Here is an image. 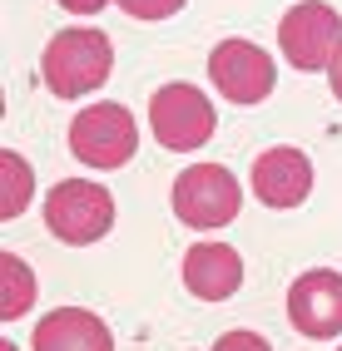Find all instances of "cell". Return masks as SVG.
Masks as SVG:
<instances>
[{
  "mask_svg": "<svg viewBox=\"0 0 342 351\" xmlns=\"http://www.w3.org/2000/svg\"><path fill=\"white\" fill-rule=\"evenodd\" d=\"M0 277H5V297H0V317H20V312H30V302H35V277L30 267L20 263L15 252H0Z\"/></svg>",
  "mask_w": 342,
  "mask_h": 351,
  "instance_id": "7c38bea8",
  "label": "cell"
},
{
  "mask_svg": "<svg viewBox=\"0 0 342 351\" xmlns=\"http://www.w3.org/2000/svg\"><path fill=\"white\" fill-rule=\"evenodd\" d=\"M288 322L312 341L342 337V272H328V267L303 272L288 287Z\"/></svg>",
  "mask_w": 342,
  "mask_h": 351,
  "instance_id": "ba28073f",
  "label": "cell"
},
{
  "mask_svg": "<svg viewBox=\"0 0 342 351\" xmlns=\"http://www.w3.org/2000/svg\"><path fill=\"white\" fill-rule=\"evenodd\" d=\"M243 208V189L223 163H194L174 183V213L189 228H223Z\"/></svg>",
  "mask_w": 342,
  "mask_h": 351,
  "instance_id": "277c9868",
  "label": "cell"
},
{
  "mask_svg": "<svg viewBox=\"0 0 342 351\" xmlns=\"http://www.w3.org/2000/svg\"><path fill=\"white\" fill-rule=\"evenodd\" d=\"M328 80H332V95L342 99V45H337V55H332V64H328Z\"/></svg>",
  "mask_w": 342,
  "mask_h": 351,
  "instance_id": "e0dca14e",
  "label": "cell"
},
{
  "mask_svg": "<svg viewBox=\"0 0 342 351\" xmlns=\"http://www.w3.org/2000/svg\"><path fill=\"white\" fill-rule=\"evenodd\" d=\"M5 173H10V198H5V208H0V213L15 218V203L25 208V198H30V169H25L15 154H5Z\"/></svg>",
  "mask_w": 342,
  "mask_h": 351,
  "instance_id": "4fadbf2b",
  "label": "cell"
},
{
  "mask_svg": "<svg viewBox=\"0 0 342 351\" xmlns=\"http://www.w3.org/2000/svg\"><path fill=\"white\" fill-rule=\"evenodd\" d=\"M253 193L258 203L268 208H298L308 203L312 193V158L303 149H293V144H278V149H268L253 158Z\"/></svg>",
  "mask_w": 342,
  "mask_h": 351,
  "instance_id": "9c48e42d",
  "label": "cell"
},
{
  "mask_svg": "<svg viewBox=\"0 0 342 351\" xmlns=\"http://www.w3.org/2000/svg\"><path fill=\"white\" fill-rule=\"evenodd\" d=\"M134 144H139V129L124 104H89L70 124V154L89 169H119L134 158Z\"/></svg>",
  "mask_w": 342,
  "mask_h": 351,
  "instance_id": "5b68a950",
  "label": "cell"
},
{
  "mask_svg": "<svg viewBox=\"0 0 342 351\" xmlns=\"http://www.w3.org/2000/svg\"><path fill=\"white\" fill-rule=\"evenodd\" d=\"M45 228H50L60 243H70V247L100 243L104 232L114 228L109 189L95 183V178H65V183H55L50 198H45Z\"/></svg>",
  "mask_w": 342,
  "mask_h": 351,
  "instance_id": "7a4b0ae2",
  "label": "cell"
},
{
  "mask_svg": "<svg viewBox=\"0 0 342 351\" xmlns=\"http://www.w3.org/2000/svg\"><path fill=\"white\" fill-rule=\"evenodd\" d=\"M0 351H15V346H10V341H5V346H0Z\"/></svg>",
  "mask_w": 342,
  "mask_h": 351,
  "instance_id": "ac0fdd59",
  "label": "cell"
},
{
  "mask_svg": "<svg viewBox=\"0 0 342 351\" xmlns=\"http://www.w3.org/2000/svg\"><path fill=\"white\" fill-rule=\"evenodd\" d=\"M119 5L134 15V20H169L189 5V0H119Z\"/></svg>",
  "mask_w": 342,
  "mask_h": 351,
  "instance_id": "5bb4252c",
  "label": "cell"
},
{
  "mask_svg": "<svg viewBox=\"0 0 342 351\" xmlns=\"http://www.w3.org/2000/svg\"><path fill=\"white\" fill-rule=\"evenodd\" d=\"M278 45L298 69H328L342 45V15L332 5H323V0H303V5H293L283 15Z\"/></svg>",
  "mask_w": 342,
  "mask_h": 351,
  "instance_id": "52a82bcc",
  "label": "cell"
},
{
  "mask_svg": "<svg viewBox=\"0 0 342 351\" xmlns=\"http://www.w3.org/2000/svg\"><path fill=\"white\" fill-rule=\"evenodd\" d=\"M184 287L198 302H228L243 287V257L223 243H194L184 252Z\"/></svg>",
  "mask_w": 342,
  "mask_h": 351,
  "instance_id": "30bf717a",
  "label": "cell"
},
{
  "mask_svg": "<svg viewBox=\"0 0 342 351\" xmlns=\"http://www.w3.org/2000/svg\"><path fill=\"white\" fill-rule=\"evenodd\" d=\"M214 104L203 99V89L194 84H159L154 99H149V129L164 149L174 154H189L203 149L214 138Z\"/></svg>",
  "mask_w": 342,
  "mask_h": 351,
  "instance_id": "3957f363",
  "label": "cell"
},
{
  "mask_svg": "<svg viewBox=\"0 0 342 351\" xmlns=\"http://www.w3.org/2000/svg\"><path fill=\"white\" fill-rule=\"evenodd\" d=\"M109 69H114V45H109L104 30H89V25L60 30L40 55V80L60 99L95 95V89L109 80Z\"/></svg>",
  "mask_w": 342,
  "mask_h": 351,
  "instance_id": "6da1fadb",
  "label": "cell"
},
{
  "mask_svg": "<svg viewBox=\"0 0 342 351\" xmlns=\"http://www.w3.org/2000/svg\"><path fill=\"white\" fill-rule=\"evenodd\" d=\"M65 10H75V15H95V10H104L109 0H60Z\"/></svg>",
  "mask_w": 342,
  "mask_h": 351,
  "instance_id": "2e32d148",
  "label": "cell"
},
{
  "mask_svg": "<svg viewBox=\"0 0 342 351\" xmlns=\"http://www.w3.org/2000/svg\"><path fill=\"white\" fill-rule=\"evenodd\" d=\"M337 351H342V346H337Z\"/></svg>",
  "mask_w": 342,
  "mask_h": 351,
  "instance_id": "d6986e66",
  "label": "cell"
},
{
  "mask_svg": "<svg viewBox=\"0 0 342 351\" xmlns=\"http://www.w3.org/2000/svg\"><path fill=\"white\" fill-rule=\"evenodd\" d=\"M35 351H114V337L95 312L60 307L35 326Z\"/></svg>",
  "mask_w": 342,
  "mask_h": 351,
  "instance_id": "8fae6325",
  "label": "cell"
},
{
  "mask_svg": "<svg viewBox=\"0 0 342 351\" xmlns=\"http://www.w3.org/2000/svg\"><path fill=\"white\" fill-rule=\"evenodd\" d=\"M214 351H273V346H268V337H258V332H248V326H238V332H223V337L214 341Z\"/></svg>",
  "mask_w": 342,
  "mask_h": 351,
  "instance_id": "9a60e30c",
  "label": "cell"
},
{
  "mask_svg": "<svg viewBox=\"0 0 342 351\" xmlns=\"http://www.w3.org/2000/svg\"><path fill=\"white\" fill-rule=\"evenodd\" d=\"M209 75H214L223 99L263 104L273 95V84H278V64H273L268 50L253 45V40H218L214 55H209Z\"/></svg>",
  "mask_w": 342,
  "mask_h": 351,
  "instance_id": "8992f818",
  "label": "cell"
}]
</instances>
